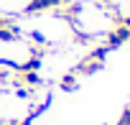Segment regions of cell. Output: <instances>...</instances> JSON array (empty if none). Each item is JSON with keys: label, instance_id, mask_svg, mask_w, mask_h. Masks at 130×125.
Listing matches in <instances>:
<instances>
[{"label": "cell", "instance_id": "cell-1", "mask_svg": "<svg viewBox=\"0 0 130 125\" xmlns=\"http://www.w3.org/2000/svg\"><path fill=\"white\" fill-rule=\"evenodd\" d=\"M77 87V72H69L61 77V89H74Z\"/></svg>", "mask_w": 130, "mask_h": 125}, {"label": "cell", "instance_id": "cell-2", "mask_svg": "<svg viewBox=\"0 0 130 125\" xmlns=\"http://www.w3.org/2000/svg\"><path fill=\"white\" fill-rule=\"evenodd\" d=\"M100 3H102V5H112V0H100Z\"/></svg>", "mask_w": 130, "mask_h": 125}]
</instances>
